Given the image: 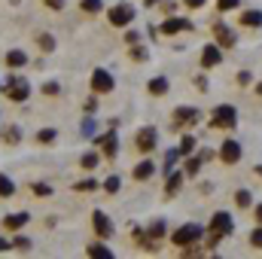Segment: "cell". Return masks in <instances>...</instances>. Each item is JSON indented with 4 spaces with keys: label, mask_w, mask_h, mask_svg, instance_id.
<instances>
[{
    "label": "cell",
    "mask_w": 262,
    "mask_h": 259,
    "mask_svg": "<svg viewBox=\"0 0 262 259\" xmlns=\"http://www.w3.org/2000/svg\"><path fill=\"white\" fill-rule=\"evenodd\" d=\"M216 6H220V12H229V9H238L241 0H216Z\"/></svg>",
    "instance_id": "obj_37"
},
{
    "label": "cell",
    "mask_w": 262,
    "mask_h": 259,
    "mask_svg": "<svg viewBox=\"0 0 262 259\" xmlns=\"http://www.w3.org/2000/svg\"><path fill=\"white\" fill-rule=\"evenodd\" d=\"M210 159H213V153H210V149H201V153H195L192 159H186V165H183V171H186L189 177H195L198 171H201V165H207Z\"/></svg>",
    "instance_id": "obj_14"
},
{
    "label": "cell",
    "mask_w": 262,
    "mask_h": 259,
    "mask_svg": "<svg viewBox=\"0 0 262 259\" xmlns=\"http://www.w3.org/2000/svg\"><path fill=\"white\" fill-rule=\"evenodd\" d=\"M79 131H82V137H92V134H95V119H82Z\"/></svg>",
    "instance_id": "obj_38"
},
{
    "label": "cell",
    "mask_w": 262,
    "mask_h": 259,
    "mask_svg": "<svg viewBox=\"0 0 262 259\" xmlns=\"http://www.w3.org/2000/svg\"><path fill=\"white\" fill-rule=\"evenodd\" d=\"M12 247H15V250H21V253H28V250H31V238L15 235V238H12Z\"/></svg>",
    "instance_id": "obj_34"
},
{
    "label": "cell",
    "mask_w": 262,
    "mask_h": 259,
    "mask_svg": "<svg viewBox=\"0 0 262 259\" xmlns=\"http://www.w3.org/2000/svg\"><path fill=\"white\" fill-rule=\"evenodd\" d=\"M37 43H40V49H43V52H55V37H52V34H40V37H37Z\"/></svg>",
    "instance_id": "obj_30"
},
{
    "label": "cell",
    "mask_w": 262,
    "mask_h": 259,
    "mask_svg": "<svg viewBox=\"0 0 262 259\" xmlns=\"http://www.w3.org/2000/svg\"><path fill=\"white\" fill-rule=\"evenodd\" d=\"M177 149H180V156H192V153H195V137H192V134H186V137L180 140V146H177Z\"/></svg>",
    "instance_id": "obj_27"
},
{
    "label": "cell",
    "mask_w": 262,
    "mask_h": 259,
    "mask_svg": "<svg viewBox=\"0 0 262 259\" xmlns=\"http://www.w3.org/2000/svg\"><path fill=\"white\" fill-rule=\"evenodd\" d=\"M220 159H223L226 165L241 162V143H238V140H223V143H220Z\"/></svg>",
    "instance_id": "obj_13"
},
{
    "label": "cell",
    "mask_w": 262,
    "mask_h": 259,
    "mask_svg": "<svg viewBox=\"0 0 262 259\" xmlns=\"http://www.w3.org/2000/svg\"><path fill=\"white\" fill-rule=\"evenodd\" d=\"M28 223H31V213H25V210H21V213H6V217H3V229H6V232H18V229H25Z\"/></svg>",
    "instance_id": "obj_16"
},
{
    "label": "cell",
    "mask_w": 262,
    "mask_h": 259,
    "mask_svg": "<svg viewBox=\"0 0 262 259\" xmlns=\"http://www.w3.org/2000/svg\"><path fill=\"white\" fill-rule=\"evenodd\" d=\"M98 149H101V156H107V159H113L116 156V149H119V137H116V128H110L107 134H101L98 140Z\"/></svg>",
    "instance_id": "obj_12"
},
{
    "label": "cell",
    "mask_w": 262,
    "mask_h": 259,
    "mask_svg": "<svg viewBox=\"0 0 262 259\" xmlns=\"http://www.w3.org/2000/svg\"><path fill=\"white\" fill-rule=\"evenodd\" d=\"M137 40H140V34H137V31H128V34H125V43H128V46H134Z\"/></svg>",
    "instance_id": "obj_42"
},
{
    "label": "cell",
    "mask_w": 262,
    "mask_h": 259,
    "mask_svg": "<svg viewBox=\"0 0 262 259\" xmlns=\"http://www.w3.org/2000/svg\"><path fill=\"white\" fill-rule=\"evenodd\" d=\"M85 253H89L92 259H110V256H113V250H110L107 244H89V247H85Z\"/></svg>",
    "instance_id": "obj_22"
},
{
    "label": "cell",
    "mask_w": 262,
    "mask_h": 259,
    "mask_svg": "<svg viewBox=\"0 0 262 259\" xmlns=\"http://www.w3.org/2000/svg\"><path fill=\"white\" fill-rule=\"evenodd\" d=\"M28 64V55L21 49H9L6 52V67H25Z\"/></svg>",
    "instance_id": "obj_21"
},
{
    "label": "cell",
    "mask_w": 262,
    "mask_h": 259,
    "mask_svg": "<svg viewBox=\"0 0 262 259\" xmlns=\"http://www.w3.org/2000/svg\"><path fill=\"white\" fill-rule=\"evenodd\" d=\"M204 238V226H198V223H186V226H180L174 235H171V241L177 244V247H189V244H198Z\"/></svg>",
    "instance_id": "obj_2"
},
{
    "label": "cell",
    "mask_w": 262,
    "mask_h": 259,
    "mask_svg": "<svg viewBox=\"0 0 262 259\" xmlns=\"http://www.w3.org/2000/svg\"><path fill=\"white\" fill-rule=\"evenodd\" d=\"M235 204H238V207H250V204H253L250 189H238V192H235Z\"/></svg>",
    "instance_id": "obj_29"
},
{
    "label": "cell",
    "mask_w": 262,
    "mask_h": 259,
    "mask_svg": "<svg viewBox=\"0 0 262 259\" xmlns=\"http://www.w3.org/2000/svg\"><path fill=\"white\" fill-rule=\"evenodd\" d=\"M49 9H64V0H43Z\"/></svg>",
    "instance_id": "obj_44"
},
{
    "label": "cell",
    "mask_w": 262,
    "mask_h": 259,
    "mask_svg": "<svg viewBox=\"0 0 262 259\" xmlns=\"http://www.w3.org/2000/svg\"><path fill=\"white\" fill-rule=\"evenodd\" d=\"M143 3H146V6H159L162 0H143Z\"/></svg>",
    "instance_id": "obj_49"
},
{
    "label": "cell",
    "mask_w": 262,
    "mask_h": 259,
    "mask_svg": "<svg viewBox=\"0 0 262 259\" xmlns=\"http://www.w3.org/2000/svg\"><path fill=\"white\" fill-rule=\"evenodd\" d=\"M250 244H253V247H259V250H262V226H259V229H253V232H250Z\"/></svg>",
    "instance_id": "obj_40"
},
{
    "label": "cell",
    "mask_w": 262,
    "mask_h": 259,
    "mask_svg": "<svg viewBox=\"0 0 262 259\" xmlns=\"http://www.w3.org/2000/svg\"><path fill=\"white\" fill-rule=\"evenodd\" d=\"M183 183H186V174H180V171H168V183H165V195L168 198H174V195L183 189Z\"/></svg>",
    "instance_id": "obj_17"
},
{
    "label": "cell",
    "mask_w": 262,
    "mask_h": 259,
    "mask_svg": "<svg viewBox=\"0 0 262 259\" xmlns=\"http://www.w3.org/2000/svg\"><path fill=\"white\" fill-rule=\"evenodd\" d=\"M3 92H6V98H9L12 104H25V101L31 98V82H28L21 73H9V79H6V85H3Z\"/></svg>",
    "instance_id": "obj_1"
},
{
    "label": "cell",
    "mask_w": 262,
    "mask_h": 259,
    "mask_svg": "<svg viewBox=\"0 0 262 259\" xmlns=\"http://www.w3.org/2000/svg\"><path fill=\"white\" fill-rule=\"evenodd\" d=\"M98 162H101V156H98V153H85V156H82V159H79V165H82V168H85V171H92V168H95V165H98Z\"/></svg>",
    "instance_id": "obj_31"
},
{
    "label": "cell",
    "mask_w": 262,
    "mask_h": 259,
    "mask_svg": "<svg viewBox=\"0 0 262 259\" xmlns=\"http://www.w3.org/2000/svg\"><path fill=\"white\" fill-rule=\"evenodd\" d=\"M180 31L189 34V31H195V25H192L189 18H174V15H171V18H165L162 28H159V34H168V37H171V34H180Z\"/></svg>",
    "instance_id": "obj_11"
},
{
    "label": "cell",
    "mask_w": 262,
    "mask_h": 259,
    "mask_svg": "<svg viewBox=\"0 0 262 259\" xmlns=\"http://www.w3.org/2000/svg\"><path fill=\"white\" fill-rule=\"evenodd\" d=\"M73 189H76V192H95L98 183H95V180H79V183H73Z\"/></svg>",
    "instance_id": "obj_35"
},
{
    "label": "cell",
    "mask_w": 262,
    "mask_h": 259,
    "mask_svg": "<svg viewBox=\"0 0 262 259\" xmlns=\"http://www.w3.org/2000/svg\"><path fill=\"white\" fill-rule=\"evenodd\" d=\"M128 55H131V61H146V58H149V52H146L143 46H137V43L128 49Z\"/></svg>",
    "instance_id": "obj_33"
},
{
    "label": "cell",
    "mask_w": 262,
    "mask_h": 259,
    "mask_svg": "<svg viewBox=\"0 0 262 259\" xmlns=\"http://www.w3.org/2000/svg\"><path fill=\"white\" fill-rule=\"evenodd\" d=\"M238 82H241V85H250V70H241V73H238Z\"/></svg>",
    "instance_id": "obj_43"
},
{
    "label": "cell",
    "mask_w": 262,
    "mask_h": 259,
    "mask_svg": "<svg viewBox=\"0 0 262 259\" xmlns=\"http://www.w3.org/2000/svg\"><path fill=\"white\" fill-rule=\"evenodd\" d=\"M107 18H110V25H116V28H128L131 21H134V6H131V3H116V6H110Z\"/></svg>",
    "instance_id": "obj_5"
},
{
    "label": "cell",
    "mask_w": 262,
    "mask_h": 259,
    "mask_svg": "<svg viewBox=\"0 0 262 259\" xmlns=\"http://www.w3.org/2000/svg\"><path fill=\"white\" fill-rule=\"evenodd\" d=\"M0 137H3V143H6V146H15V143L21 140V131H18V125H9V128H3Z\"/></svg>",
    "instance_id": "obj_23"
},
{
    "label": "cell",
    "mask_w": 262,
    "mask_h": 259,
    "mask_svg": "<svg viewBox=\"0 0 262 259\" xmlns=\"http://www.w3.org/2000/svg\"><path fill=\"white\" fill-rule=\"evenodd\" d=\"M119 186H122V180H119L116 174H110V177H107V180L101 183V189H104L107 195H116V192H119Z\"/></svg>",
    "instance_id": "obj_24"
},
{
    "label": "cell",
    "mask_w": 262,
    "mask_h": 259,
    "mask_svg": "<svg viewBox=\"0 0 262 259\" xmlns=\"http://www.w3.org/2000/svg\"><path fill=\"white\" fill-rule=\"evenodd\" d=\"M253 217H256V223L262 226V204H256V210H253Z\"/></svg>",
    "instance_id": "obj_48"
},
{
    "label": "cell",
    "mask_w": 262,
    "mask_h": 259,
    "mask_svg": "<svg viewBox=\"0 0 262 259\" xmlns=\"http://www.w3.org/2000/svg\"><path fill=\"white\" fill-rule=\"evenodd\" d=\"M131 174H134V180H149V177L156 174V162H149V159H146V162H140Z\"/></svg>",
    "instance_id": "obj_19"
},
{
    "label": "cell",
    "mask_w": 262,
    "mask_h": 259,
    "mask_svg": "<svg viewBox=\"0 0 262 259\" xmlns=\"http://www.w3.org/2000/svg\"><path fill=\"white\" fill-rule=\"evenodd\" d=\"M204 116H201V110H195V107H177L174 110V131H180V125H195Z\"/></svg>",
    "instance_id": "obj_8"
},
{
    "label": "cell",
    "mask_w": 262,
    "mask_h": 259,
    "mask_svg": "<svg viewBox=\"0 0 262 259\" xmlns=\"http://www.w3.org/2000/svg\"><path fill=\"white\" fill-rule=\"evenodd\" d=\"M58 92H61L58 82H46V85H43V95H58Z\"/></svg>",
    "instance_id": "obj_41"
},
{
    "label": "cell",
    "mask_w": 262,
    "mask_h": 259,
    "mask_svg": "<svg viewBox=\"0 0 262 259\" xmlns=\"http://www.w3.org/2000/svg\"><path fill=\"white\" fill-rule=\"evenodd\" d=\"M256 95H259V98H262V82H259V85H256Z\"/></svg>",
    "instance_id": "obj_50"
},
{
    "label": "cell",
    "mask_w": 262,
    "mask_h": 259,
    "mask_svg": "<svg viewBox=\"0 0 262 259\" xmlns=\"http://www.w3.org/2000/svg\"><path fill=\"white\" fill-rule=\"evenodd\" d=\"M195 85H198V89H204V92H207V79H204V76H195Z\"/></svg>",
    "instance_id": "obj_47"
},
{
    "label": "cell",
    "mask_w": 262,
    "mask_h": 259,
    "mask_svg": "<svg viewBox=\"0 0 262 259\" xmlns=\"http://www.w3.org/2000/svg\"><path fill=\"white\" fill-rule=\"evenodd\" d=\"M134 146H137L140 153H152V149L159 146V131L152 128V125L140 128V131H137V137H134Z\"/></svg>",
    "instance_id": "obj_7"
},
{
    "label": "cell",
    "mask_w": 262,
    "mask_h": 259,
    "mask_svg": "<svg viewBox=\"0 0 262 259\" xmlns=\"http://www.w3.org/2000/svg\"><path fill=\"white\" fill-rule=\"evenodd\" d=\"M213 34H216V43L223 46V49H235V43H238V34L226 25V21H213Z\"/></svg>",
    "instance_id": "obj_9"
},
{
    "label": "cell",
    "mask_w": 262,
    "mask_h": 259,
    "mask_svg": "<svg viewBox=\"0 0 262 259\" xmlns=\"http://www.w3.org/2000/svg\"><path fill=\"white\" fill-rule=\"evenodd\" d=\"M146 232H149V235H152V238L159 241V238H162V235L168 232V226H165V220H152V223L146 226Z\"/></svg>",
    "instance_id": "obj_25"
},
{
    "label": "cell",
    "mask_w": 262,
    "mask_h": 259,
    "mask_svg": "<svg viewBox=\"0 0 262 259\" xmlns=\"http://www.w3.org/2000/svg\"><path fill=\"white\" fill-rule=\"evenodd\" d=\"M207 232H213L216 238H229V235L235 232V220H232L226 210H220V213H213V217H210V226H207Z\"/></svg>",
    "instance_id": "obj_4"
},
{
    "label": "cell",
    "mask_w": 262,
    "mask_h": 259,
    "mask_svg": "<svg viewBox=\"0 0 262 259\" xmlns=\"http://www.w3.org/2000/svg\"><path fill=\"white\" fill-rule=\"evenodd\" d=\"M9 195H15V183L6 174H0V198H9Z\"/></svg>",
    "instance_id": "obj_26"
},
{
    "label": "cell",
    "mask_w": 262,
    "mask_h": 259,
    "mask_svg": "<svg viewBox=\"0 0 262 259\" xmlns=\"http://www.w3.org/2000/svg\"><path fill=\"white\" fill-rule=\"evenodd\" d=\"M177 159H180V149H171V153H168V156H165V171H171V168H174V162H177Z\"/></svg>",
    "instance_id": "obj_39"
},
{
    "label": "cell",
    "mask_w": 262,
    "mask_h": 259,
    "mask_svg": "<svg viewBox=\"0 0 262 259\" xmlns=\"http://www.w3.org/2000/svg\"><path fill=\"white\" fill-rule=\"evenodd\" d=\"M92 226H95V235H98L101 241L113 238V223H110V217H107L104 210H95V213H92Z\"/></svg>",
    "instance_id": "obj_10"
},
{
    "label": "cell",
    "mask_w": 262,
    "mask_h": 259,
    "mask_svg": "<svg viewBox=\"0 0 262 259\" xmlns=\"http://www.w3.org/2000/svg\"><path fill=\"white\" fill-rule=\"evenodd\" d=\"M210 125H213V128H235V125H238V110H235L232 104H220V107H213V113H210Z\"/></svg>",
    "instance_id": "obj_3"
},
{
    "label": "cell",
    "mask_w": 262,
    "mask_h": 259,
    "mask_svg": "<svg viewBox=\"0 0 262 259\" xmlns=\"http://www.w3.org/2000/svg\"><path fill=\"white\" fill-rule=\"evenodd\" d=\"M55 140H58V131H55V128L37 131V143H55Z\"/></svg>",
    "instance_id": "obj_28"
},
{
    "label": "cell",
    "mask_w": 262,
    "mask_h": 259,
    "mask_svg": "<svg viewBox=\"0 0 262 259\" xmlns=\"http://www.w3.org/2000/svg\"><path fill=\"white\" fill-rule=\"evenodd\" d=\"M168 89H171V82H168V76H152V79L146 82V92H149V95H156V98H162V95H168Z\"/></svg>",
    "instance_id": "obj_18"
},
{
    "label": "cell",
    "mask_w": 262,
    "mask_h": 259,
    "mask_svg": "<svg viewBox=\"0 0 262 259\" xmlns=\"http://www.w3.org/2000/svg\"><path fill=\"white\" fill-rule=\"evenodd\" d=\"M6 250H12V241H6V238L0 235V253H6Z\"/></svg>",
    "instance_id": "obj_45"
},
{
    "label": "cell",
    "mask_w": 262,
    "mask_h": 259,
    "mask_svg": "<svg viewBox=\"0 0 262 259\" xmlns=\"http://www.w3.org/2000/svg\"><path fill=\"white\" fill-rule=\"evenodd\" d=\"M31 192L37 195V198H49L52 195V186L49 183H31Z\"/></svg>",
    "instance_id": "obj_32"
},
{
    "label": "cell",
    "mask_w": 262,
    "mask_h": 259,
    "mask_svg": "<svg viewBox=\"0 0 262 259\" xmlns=\"http://www.w3.org/2000/svg\"><path fill=\"white\" fill-rule=\"evenodd\" d=\"M223 61V46L220 43H210L201 49V67H216Z\"/></svg>",
    "instance_id": "obj_15"
},
{
    "label": "cell",
    "mask_w": 262,
    "mask_h": 259,
    "mask_svg": "<svg viewBox=\"0 0 262 259\" xmlns=\"http://www.w3.org/2000/svg\"><path fill=\"white\" fill-rule=\"evenodd\" d=\"M256 174H259V177H262V165H256Z\"/></svg>",
    "instance_id": "obj_51"
},
{
    "label": "cell",
    "mask_w": 262,
    "mask_h": 259,
    "mask_svg": "<svg viewBox=\"0 0 262 259\" xmlns=\"http://www.w3.org/2000/svg\"><path fill=\"white\" fill-rule=\"evenodd\" d=\"M113 85H116L113 73H107L104 67L92 70V92H95V95H110V92H113Z\"/></svg>",
    "instance_id": "obj_6"
},
{
    "label": "cell",
    "mask_w": 262,
    "mask_h": 259,
    "mask_svg": "<svg viewBox=\"0 0 262 259\" xmlns=\"http://www.w3.org/2000/svg\"><path fill=\"white\" fill-rule=\"evenodd\" d=\"M79 6H82L85 12H92V15H95V12H101V6H104V3H101V0H79Z\"/></svg>",
    "instance_id": "obj_36"
},
{
    "label": "cell",
    "mask_w": 262,
    "mask_h": 259,
    "mask_svg": "<svg viewBox=\"0 0 262 259\" xmlns=\"http://www.w3.org/2000/svg\"><path fill=\"white\" fill-rule=\"evenodd\" d=\"M241 25H244V28H262V9H247V12H241Z\"/></svg>",
    "instance_id": "obj_20"
},
{
    "label": "cell",
    "mask_w": 262,
    "mask_h": 259,
    "mask_svg": "<svg viewBox=\"0 0 262 259\" xmlns=\"http://www.w3.org/2000/svg\"><path fill=\"white\" fill-rule=\"evenodd\" d=\"M183 3H186L189 9H201V6H204V0H183Z\"/></svg>",
    "instance_id": "obj_46"
}]
</instances>
